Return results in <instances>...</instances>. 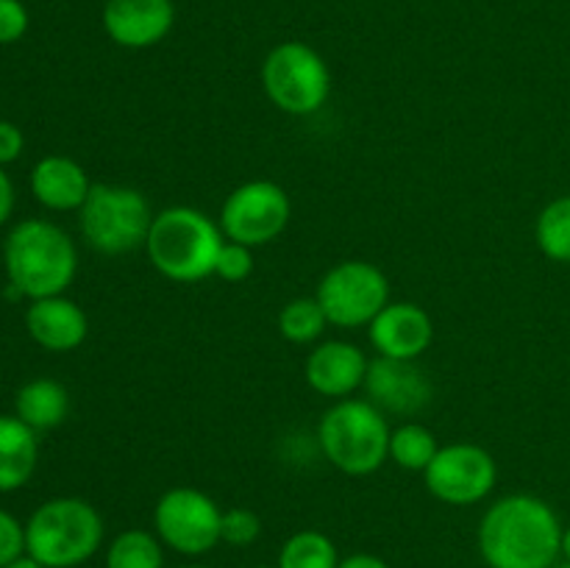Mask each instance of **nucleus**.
I'll list each match as a JSON object with an SVG mask.
<instances>
[{
  "label": "nucleus",
  "mask_w": 570,
  "mask_h": 568,
  "mask_svg": "<svg viewBox=\"0 0 570 568\" xmlns=\"http://www.w3.org/2000/svg\"><path fill=\"white\" fill-rule=\"evenodd\" d=\"M562 529L540 496H504L479 521V555L490 568H554L562 560Z\"/></svg>",
  "instance_id": "1"
},
{
  "label": "nucleus",
  "mask_w": 570,
  "mask_h": 568,
  "mask_svg": "<svg viewBox=\"0 0 570 568\" xmlns=\"http://www.w3.org/2000/svg\"><path fill=\"white\" fill-rule=\"evenodd\" d=\"M6 276L11 290L26 298L65 295L78 271V251L70 234L50 221L17 223L3 245Z\"/></svg>",
  "instance_id": "2"
},
{
  "label": "nucleus",
  "mask_w": 570,
  "mask_h": 568,
  "mask_svg": "<svg viewBox=\"0 0 570 568\" xmlns=\"http://www.w3.org/2000/svg\"><path fill=\"white\" fill-rule=\"evenodd\" d=\"M220 223L193 206H167L156 212L145 251L156 273L176 284H195L215 276V262L220 254Z\"/></svg>",
  "instance_id": "3"
},
{
  "label": "nucleus",
  "mask_w": 570,
  "mask_h": 568,
  "mask_svg": "<svg viewBox=\"0 0 570 568\" xmlns=\"http://www.w3.org/2000/svg\"><path fill=\"white\" fill-rule=\"evenodd\" d=\"M104 543V518L78 496L39 505L26 521V555L45 568H78Z\"/></svg>",
  "instance_id": "4"
},
{
  "label": "nucleus",
  "mask_w": 570,
  "mask_h": 568,
  "mask_svg": "<svg viewBox=\"0 0 570 568\" xmlns=\"http://www.w3.org/2000/svg\"><path fill=\"white\" fill-rule=\"evenodd\" d=\"M387 415L367 399L334 401L317 423V445L348 477L376 473L390 460Z\"/></svg>",
  "instance_id": "5"
},
{
  "label": "nucleus",
  "mask_w": 570,
  "mask_h": 568,
  "mask_svg": "<svg viewBox=\"0 0 570 568\" xmlns=\"http://www.w3.org/2000/svg\"><path fill=\"white\" fill-rule=\"evenodd\" d=\"M154 209L139 189L126 184H92L87 200L78 209L83 239L106 256H120L145 248Z\"/></svg>",
  "instance_id": "6"
},
{
  "label": "nucleus",
  "mask_w": 570,
  "mask_h": 568,
  "mask_svg": "<svg viewBox=\"0 0 570 568\" xmlns=\"http://www.w3.org/2000/svg\"><path fill=\"white\" fill-rule=\"evenodd\" d=\"M262 87L276 109L306 117L326 106L332 95V70L315 48L289 39L265 56Z\"/></svg>",
  "instance_id": "7"
},
{
  "label": "nucleus",
  "mask_w": 570,
  "mask_h": 568,
  "mask_svg": "<svg viewBox=\"0 0 570 568\" xmlns=\"http://www.w3.org/2000/svg\"><path fill=\"white\" fill-rule=\"evenodd\" d=\"M315 298L326 312L328 326H371L390 304V278L373 262L343 259L323 273Z\"/></svg>",
  "instance_id": "8"
},
{
  "label": "nucleus",
  "mask_w": 570,
  "mask_h": 568,
  "mask_svg": "<svg viewBox=\"0 0 570 568\" xmlns=\"http://www.w3.org/2000/svg\"><path fill=\"white\" fill-rule=\"evenodd\" d=\"M220 523V505L189 484L165 490L154 507V532L167 549L184 557L209 555L217 543H223Z\"/></svg>",
  "instance_id": "9"
},
{
  "label": "nucleus",
  "mask_w": 570,
  "mask_h": 568,
  "mask_svg": "<svg viewBox=\"0 0 570 568\" xmlns=\"http://www.w3.org/2000/svg\"><path fill=\"white\" fill-rule=\"evenodd\" d=\"M293 217V204L282 184L254 178L228 193L220 209V232L232 243L259 248L282 237Z\"/></svg>",
  "instance_id": "10"
},
{
  "label": "nucleus",
  "mask_w": 570,
  "mask_h": 568,
  "mask_svg": "<svg viewBox=\"0 0 570 568\" xmlns=\"http://www.w3.org/2000/svg\"><path fill=\"white\" fill-rule=\"evenodd\" d=\"M429 493L451 507H471L488 499L499 482V466L493 454L479 443L440 445L432 466L423 471Z\"/></svg>",
  "instance_id": "11"
},
{
  "label": "nucleus",
  "mask_w": 570,
  "mask_h": 568,
  "mask_svg": "<svg viewBox=\"0 0 570 568\" xmlns=\"http://www.w3.org/2000/svg\"><path fill=\"white\" fill-rule=\"evenodd\" d=\"M362 388H365L367 401H373L379 410L404 418L426 410L434 395L432 382L415 362L390 360V356L371 360Z\"/></svg>",
  "instance_id": "12"
},
{
  "label": "nucleus",
  "mask_w": 570,
  "mask_h": 568,
  "mask_svg": "<svg viewBox=\"0 0 570 568\" xmlns=\"http://www.w3.org/2000/svg\"><path fill=\"white\" fill-rule=\"evenodd\" d=\"M367 337L376 356L390 360H421L434 340V323L423 306L412 301H390L367 326Z\"/></svg>",
  "instance_id": "13"
},
{
  "label": "nucleus",
  "mask_w": 570,
  "mask_h": 568,
  "mask_svg": "<svg viewBox=\"0 0 570 568\" xmlns=\"http://www.w3.org/2000/svg\"><path fill=\"white\" fill-rule=\"evenodd\" d=\"M104 31L115 45L145 50L159 45L176 26L173 0H106Z\"/></svg>",
  "instance_id": "14"
},
{
  "label": "nucleus",
  "mask_w": 570,
  "mask_h": 568,
  "mask_svg": "<svg viewBox=\"0 0 570 568\" xmlns=\"http://www.w3.org/2000/svg\"><path fill=\"white\" fill-rule=\"evenodd\" d=\"M367 365H371V360L360 345L348 343V340H326L309 351L304 376L317 395L343 401L351 399L365 384Z\"/></svg>",
  "instance_id": "15"
},
{
  "label": "nucleus",
  "mask_w": 570,
  "mask_h": 568,
  "mask_svg": "<svg viewBox=\"0 0 570 568\" xmlns=\"http://www.w3.org/2000/svg\"><path fill=\"white\" fill-rule=\"evenodd\" d=\"M26 329L39 349L67 354L87 340L89 321L87 312L72 298L50 295V298L31 301V306L26 310Z\"/></svg>",
  "instance_id": "16"
},
{
  "label": "nucleus",
  "mask_w": 570,
  "mask_h": 568,
  "mask_svg": "<svg viewBox=\"0 0 570 568\" xmlns=\"http://www.w3.org/2000/svg\"><path fill=\"white\" fill-rule=\"evenodd\" d=\"M89 189L87 170L70 156H42L31 170V195L50 212H78Z\"/></svg>",
  "instance_id": "17"
},
{
  "label": "nucleus",
  "mask_w": 570,
  "mask_h": 568,
  "mask_svg": "<svg viewBox=\"0 0 570 568\" xmlns=\"http://www.w3.org/2000/svg\"><path fill=\"white\" fill-rule=\"evenodd\" d=\"M39 440L17 415H0V493L28 484L37 471Z\"/></svg>",
  "instance_id": "18"
},
{
  "label": "nucleus",
  "mask_w": 570,
  "mask_h": 568,
  "mask_svg": "<svg viewBox=\"0 0 570 568\" xmlns=\"http://www.w3.org/2000/svg\"><path fill=\"white\" fill-rule=\"evenodd\" d=\"M67 412H70V393L56 379H31L14 395V415L33 432L61 427Z\"/></svg>",
  "instance_id": "19"
},
{
  "label": "nucleus",
  "mask_w": 570,
  "mask_h": 568,
  "mask_svg": "<svg viewBox=\"0 0 570 568\" xmlns=\"http://www.w3.org/2000/svg\"><path fill=\"white\" fill-rule=\"evenodd\" d=\"M440 443L429 427L417 421H406L390 432V460L412 473H423L438 457Z\"/></svg>",
  "instance_id": "20"
},
{
  "label": "nucleus",
  "mask_w": 570,
  "mask_h": 568,
  "mask_svg": "<svg viewBox=\"0 0 570 568\" xmlns=\"http://www.w3.org/2000/svg\"><path fill=\"white\" fill-rule=\"evenodd\" d=\"M534 243L546 259L570 265V195H560L540 209L534 221Z\"/></svg>",
  "instance_id": "21"
},
{
  "label": "nucleus",
  "mask_w": 570,
  "mask_h": 568,
  "mask_svg": "<svg viewBox=\"0 0 570 568\" xmlns=\"http://www.w3.org/2000/svg\"><path fill=\"white\" fill-rule=\"evenodd\" d=\"M156 532L122 529L106 551V568H165V551Z\"/></svg>",
  "instance_id": "22"
},
{
  "label": "nucleus",
  "mask_w": 570,
  "mask_h": 568,
  "mask_svg": "<svg viewBox=\"0 0 570 568\" xmlns=\"http://www.w3.org/2000/svg\"><path fill=\"white\" fill-rule=\"evenodd\" d=\"M278 568H337L340 555L334 540L321 529H301L284 540L278 551Z\"/></svg>",
  "instance_id": "23"
},
{
  "label": "nucleus",
  "mask_w": 570,
  "mask_h": 568,
  "mask_svg": "<svg viewBox=\"0 0 570 568\" xmlns=\"http://www.w3.org/2000/svg\"><path fill=\"white\" fill-rule=\"evenodd\" d=\"M328 317L323 312V306L317 304L315 295H301V298L287 301L278 312V334L284 340L295 345H309L315 340H321V334L326 332Z\"/></svg>",
  "instance_id": "24"
},
{
  "label": "nucleus",
  "mask_w": 570,
  "mask_h": 568,
  "mask_svg": "<svg viewBox=\"0 0 570 568\" xmlns=\"http://www.w3.org/2000/svg\"><path fill=\"white\" fill-rule=\"evenodd\" d=\"M223 543L228 546H250L259 540L262 535V518L250 507H228L223 510L220 523Z\"/></svg>",
  "instance_id": "25"
},
{
  "label": "nucleus",
  "mask_w": 570,
  "mask_h": 568,
  "mask_svg": "<svg viewBox=\"0 0 570 568\" xmlns=\"http://www.w3.org/2000/svg\"><path fill=\"white\" fill-rule=\"evenodd\" d=\"M250 273H254V248L226 239L220 254H217L215 276H220L223 282L228 284H237V282H245Z\"/></svg>",
  "instance_id": "26"
},
{
  "label": "nucleus",
  "mask_w": 570,
  "mask_h": 568,
  "mask_svg": "<svg viewBox=\"0 0 570 568\" xmlns=\"http://www.w3.org/2000/svg\"><path fill=\"white\" fill-rule=\"evenodd\" d=\"M26 555V523L0 510V568Z\"/></svg>",
  "instance_id": "27"
},
{
  "label": "nucleus",
  "mask_w": 570,
  "mask_h": 568,
  "mask_svg": "<svg viewBox=\"0 0 570 568\" xmlns=\"http://www.w3.org/2000/svg\"><path fill=\"white\" fill-rule=\"evenodd\" d=\"M28 9L20 0H0V45H11L26 37Z\"/></svg>",
  "instance_id": "28"
},
{
  "label": "nucleus",
  "mask_w": 570,
  "mask_h": 568,
  "mask_svg": "<svg viewBox=\"0 0 570 568\" xmlns=\"http://www.w3.org/2000/svg\"><path fill=\"white\" fill-rule=\"evenodd\" d=\"M22 148H26V137H22L20 126H14L9 120H0V167L20 159Z\"/></svg>",
  "instance_id": "29"
},
{
  "label": "nucleus",
  "mask_w": 570,
  "mask_h": 568,
  "mask_svg": "<svg viewBox=\"0 0 570 568\" xmlns=\"http://www.w3.org/2000/svg\"><path fill=\"white\" fill-rule=\"evenodd\" d=\"M14 212V184H11L9 173L0 167V226L11 217Z\"/></svg>",
  "instance_id": "30"
},
{
  "label": "nucleus",
  "mask_w": 570,
  "mask_h": 568,
  "mask_svg": "<svg viewBox=\"0 0 570 568\" xmlns=\"http://www.w3.org/2000/svg\"><path fill=\"white\" fill-rule=\"evenodd\" d=\"M337 568H393L387 560L376 555H367V551H356V555L348 557H340V566Z\"/></svg>",
  "instance_id": "31"
},
{
  "label": "nucleus",
  "mask_w": 570,
  "mask_h": 568,
  "mask_svg": "<svg viewBox=\"0 0 570 568\" xmlns=\"http://www.w3.org/2000/svg\"><path fill=\"white\" fill-rule=\"evenodd\" d=\"M3 568H45V566H42V562L33 560L31 555H22V557H17L14 562H9V566H3Z\"/></svg>",
  "instance_id": "32"
},
{
  "label": "nucleus",
  "mask_w": 570,
  "mask_h": 568,
  "mask_svg": "<svg viewBox=\"0 0 570 568\" xmlns=\"http://www.w3.org/2000/svg\"><path fill=\"white\" fill-rule=\"evenodd\" d=\"M562 560L570 562V523L562 529Z\"/></svg>",
  "instance_id": "33"
},
{
  "label": "nucleus",
  "mask_w": 570,
  "mask_h": 568,
  "mask_svg": "<svg viewBox=\"0 0 570 568\" xmlns=\"http://www.w3.org/2000/svg\"><path fill=\"white\" fill-rule=\"evenodd\" d=\"M554 568H570V562H566V560H560V562H557V566Z\"/></svg>",
  "instance_id": "34"
},
{
  "label": "nucleus",
  "mask_w": 570,
  "mask_h": 568,
  "mask_svg": "<svg viewBox=\"0 0 570 568\" xmlns=\"http://www.w3.org/2000/svg\"><path fill=\"white\" fill-rule=\"evenodd\" d=\"M181 568H209V566H181Z\"/></svg>",
  "instance_id": "35"
},
{
  "label": "nucleus",
  "mask_w": 570,
  "mask_h": 568,
  "mask_svg": "<svg viewBox=\"0 0 570 568\" xmlns=\"http://www.w3.org/2000/svg\"><path fill=\"white\" fill-rule=\"evenodd\" d=\"M256 568H278V566H256Z\"/></svg>",
  "instance_id": "36"
}]
</instances>
